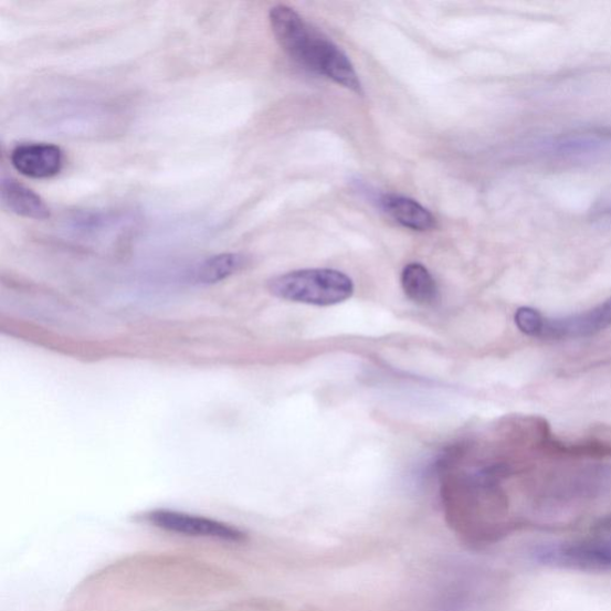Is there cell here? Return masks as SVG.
<instances>
[{
  "instance_id": "8fae6325",
  "label": "cell",
  "mask_w": 611,
  "mask_h": 611,
  "mask_svg": "<svg viewBox=\"0 0 611 611\" xmlns=\"http://www.w3.org/2000/svg\"><path fill=\"white\" fill-rule=\"evenodd\" d=\"M246 262L242 253H220L201 262L193 272V280L199 285H215L241 272Z\"/></svg>"
},
{
  "instance_id": "277c9868",
  "label": "cell",
  "mask_w": 611,
  "mask_h": 611,
  "mask_svg": "<svg viewBox=\"0 0 611 611\" xmlns=\"http://www.w3.org/2000/svg\"><path fill=\"white\" fill-rule=\"evenodd\" d=\"M534 560L556 568L588 573L611 572V550L594 539L547 544L533 551Z\"/></svg>"
},
{
  "instance_id": "7c38bea8",
  "label": "cell",
  "mask_w": 611,
  "mask_h": 611,
  "mask_svg": "<svg viewBox=\"0 0 611 611\" xmlns=\"http://www.w3.org/2000/svg\"><path fill=\"white\" fill-rule=\"evenodd\" d=\"M546 318L538 309L520 307L515 313L517 329L530 337H540L544 330Z\"/></svg>"
},
{
  "instance_id": "4fadbf2b",
  "label": "cell",
  "mask_w": 611,
  "mask_h": 611,
  "mask_svg": "<svg viewBox=\"0 0 611 611\" xmlns=\"http://www.w3.org/2000/svg\"><path fill=\"white\" fill-rule=\"evenodd\" d=\"M591 538L611 550V515L601 518L593 526Z\"/></svg>"
},
{
  "instance_id": "9c48e42d",
  "label": "cell",
  "mask_w": 611,
  "mask_h": 611,
  "mask_svg": "<svg viewBox=\"0 0 611 611\" xmlns=\"http://www.w3.org/2000/svg\"><path fill=\"white\" fill-rule=\"evenodd\" d=\"M2 201L12 213L22 218L44 220L51 217L46 202L38 193L10 177L2 180Z\"/></svg>"
},
{
  "instance_id": "52a82bcc",
  "label": "cell",
  "mask_w": 611,
  "mask_h": 611,
  "mask_svg": "<svg viewBox=\"0 0 611 611\" xmlns=\"http://www.w3.org/2000/svg\"><path fill=\"white\" fill-rule=\"evenodd\" d=\"M611 325V299L578 315L545 320L540 338L577 339L598 335Z\"/></svg>"
},
{
  "instance_id": "6da1fadb",
  "label": "cell",
  "mask_w": 611,
  "mask_h": 611,
  "mask_svg": "<svg viewBox=\"0 0 611 611\" xmlns=\"http://www.w3.org/2000/svg\"><path fill=\"white\" fill-rule=\"evenodd\" d=\"M270 22L281 49L296 64L348 91L364 94L359 74L349 56L299 12L287 6H276L270 12Z\"/></svg>"
},
{
  "instance_id": "30bf717a",
  "label": "cell",
  "mask_w": 611,
  "mask_h": 611,
  "mask_svg": "<svg viewBox=\"0 0 611 611\" xmlns=\"http://www.w3.org/2000/svg\"><path fill=\"white\" fill-rule=\"evenodd\" d=\"M401 287L408 299L421 306H432L440 301V289L434 276L421 263H410L401 273Z\"/></svg>"
},
{
  "instance_id": "7a4b0ae2",
  "label": "cell",
  "mask_w": 611,
  "mask_h": 611,
  "mask_svg": "<svg viewBox=\"0 0 611 611\" xmlns=\"http://www.w3.org/2000/svg\"><path fill=\"white\" fill-rule=\"evenodd\" d=\"M267 289L281 301L326 307L349 301L355 286L345 273L323 267L278 275L267 282Z\"/></svg>"
},
{
  "instance_id": "8992f818",
  "label": "cell",
  "mask_w": 611,
  "mask_h": 611,
  "mask_svg": "<svg viewBox=\"0 0 611 611\" xmlns=\"http://www.w3.org/2000/svg\"><path fill=\"white\" fill-rule=\"evenodd\" d=\"M10 160L14 170L34 180H49L62 172L65 156L52 144H22L13 148Z\"/></svg>"
},
{
  "instance_id": "3957f363",
  "label": "cell",
  "mask_w": 611,
  "mask_h": 611,
  "mask_svg": "<svg viewBox=\"0 0 611 611\" xmlns=\"http://www.w3.org/2000/svg\"><path fill=\"white\" fill-rule=\"evenodd\" d=\"M148 525L186 538L215 540L228 544H244L247 534L233 525L211 517L183 512L158 509L147 513Z\"/></svg>"
},
{
  "instance_id": "ba28073f",
  "label": "cell",
  "mask_w": 611,
  "mask_h": 611,
  "mask_svg": "<svg viewBox=\"0 0 611 611\" xmlns=\"http://www.w3.org/2000/svg\"><path fill=\"white\" fill-rule=\"evenodd\" d=\"M376 202L387 217L393 219L402 228L417 232L436 229V218L413 199L398 196V193H381Z\"/></svg>"
},
{
  "instance_id": "5b68a950",
  "label": "cell",
  "mask_w": 611,
  "mask_h": 611,
  "mask_svg": "<svg viewBox=\"0 0 611 611\" xmlns=\"http://www.w3.org/2000/svg\"><path fill=\"white\" fill-rule=\"evenodd\" d=\"M611 492V466L593 465L580 468L555 484L550 501L565 503L603 497Z\"/></svg>"
}]
</instances>
